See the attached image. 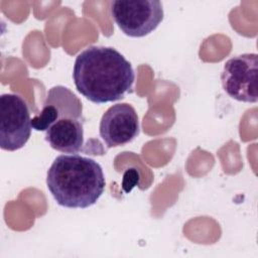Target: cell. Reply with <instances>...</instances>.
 Segmentation results:
<instances>
[{"label":"cell","instance_id":"obj_1","mask_svg":"<svg viewBox=\"0 0 258 258\" xmlns=\"http://www.w3.org/2000/svg\"><path fill=\"white\" fill-rule=\"evenodd\" d=\"M73 80L79 93L96 104L115 102L132 89L135 73L115 48L89 46L75 60Z\"/></svg>","mask_w":258,"mask_h":258},{"label":"cell","instance_id":"obj_2","mask_svg":"<svg viewBox=\"0 0 258 258\" xmlns=\"http://www.w3.org/2000/svg\"><path fill=\"white\" fill-rule=\"evenodd\" d=\"M46 185L59 206L86 209L103 195L106 180L102 166L94 159L77 153L61 154L47 170Z\"/></svg>","mask_w":258,"mask_h":258},{"label":"cell","instance_id":"obj_3","mask_svg":"<svg viewBox=\"0 0 258 258\" xmlns=\"http://www.w3.org/2000/svg\"><path fill=\"white\" fill-rule=\"evenodd\" d=\"M111 14L122 32L130 37H143L163 20L162 3L158 0H115Z\"/></svg>","mask_w":258,"mask_h":258},{"label":"cell","instance_id":"obj_4","mask_svg":"<svg viewBox=\"0 0 258 258\" xmlns=\"http://www.w3.org/2000/svg\"><path fill=\"white\" fill-rule=\"evenodd\" d=\"M31 118L26 102L16 94L0 97V147L6 151L22 148L31 135Z\"/></svg>","mask_w":258,"mask_h":258},{"label":"cell","instance_id":"obj_5","mask_svg":"<svg viewBox=\"0 0 258 258\" xmlns=\"http://www.w3.org/2000/svg\"><path fill=\"white\" fill-rule=\"evenodd\" d=\"M257 69V53H243L228 59L221 74L222 86L227 95L240 102L256 103Z\"/></svg>","mask_w":258,"mask_h":258},{"label":"cell","instance_id":"obj_6","mask_svg":"<svg viewBox=\"0 0 258 258\" xmlns=\"http://www.w3.org/2000/svg\"><path fill=\"white\" fill-rule=\"evenodd\" d=\"M99 132L108 148L131 142L139 134V119L135 109L127 103L111 106L101 118Z\"/></svg>","mask_w":258,"mask_h":258},{"label":"cell","instance_id":"obj_7","mask_svg":"<svg viewBox=\"0 0 258 258\" xmlns=\"http://www.w3.org/2000/svg\"><path fill=\"white\" fill-rule=\"evenodd\" d=\"M63 118L84 119L83 105L69 88L54 86L48 90L42 109L31 119V125L36 131H46L57 120Z\"/></svg>","mask_w":258,"mask_h":258},{"label":"cell","instance_id":"obj_8","mask_svg":"<svg viewBox=\"0 0 258 258\" xmlns=\"http://www.w3.org/2000/svg\"><path fill=\"white\" fill-rule=\"evenodd\" d=\"M84 119L63 118L45 131V140L51 148L62 153H78L84 146Z\"/></svg>","mask_w":258,"mask_h":258}]
</instances>
